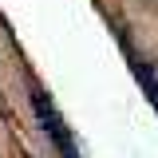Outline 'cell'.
<instances>
[{
  "label": "cell",
  "instance_id": "cell-2",
  "mask_svg": "<svg viewBox=\"0 0 158 158\" xmlns=\"http://www.w3.org/2000/svg\"><path fill=\"white\" fill-rule=\"evenodd\" d=\"M135 75H138V83H142V91L150 95V103L158 107V75H154V67L138 59V63H135Z\"/></svg>",
  "mask_w": 158,
  "mask_h": 158
},
{
  "label": "cell",
  "instance_id": "cell-1",
  "mask_svg": "<svg viewBox=\"0 0 158 158\" xmlns=\"http://www.w3.org/2000/svg\"><path fill=\"white\" fill-rule=\"evenodd\" d=\"M32 111H36L40 131L48 135V142L59 150V158H83V154H79V146H75V138H71V131H67V123L59 118L56 103L44 95V91H32Z\"/></svg>",
  "mask_w": 158,
  "mask_h": 158
}]
</instances>
